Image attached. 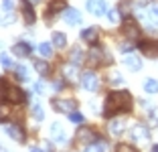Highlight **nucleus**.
I'll return each instance as SVG.
<instances>
[{
  "label": "nucleus",
  "mask_w": 158,
  "mask_h": 152,
  "mask_svg": "<svg viewBox=\"0 0 158 152\" xmlns=\"http://www.w3.org/2000/svg\"><path fill=\"white\" fill-rule=\"evenodd\" d=\"M132 106V95L130 91H112L106 97V106H103V116L112 118L118 112H128Z\"/></svg>",
  "instance_id": "f257e3e1"
},
{
  "label": "nucleus",
  "mask_w": 158,
  "mask_h": 152,
  "mask_svg": "<svg viewBox=\"0 0 158 152\" xmlns=\"http://www.w3.org/2000/svg\"><path fill=\"white\" fill-rule=\"evenodd\" d=\"M130 140H132V142H136V144H142V146L150 144V132H148V128L142 126V124L134 126V128L130 130Z\"/></svg>",
  "instance_id": "f03ea898"
},
{
  "label": "nucleus",
  "mask_w": 158,
  "mask_h": 152,
  "mask_svg": "<svg viewBox=\"0 0 158 152\" xmlns=\"http://www.w3.org/2000/svg\"><path fill=\"white\" fill-rule=\"evenodd\" d=\"M53 108H55L57 112H61V114H71V112H75L77 103H75L73 99H61V97H55V99H53Z\"/></svg>",
  "instance_id": "7ed1b4c3"
},
{
  "label": "nucleus",
  "mask_w": 158,
  "mask_h": 152,
  "mask_svg": "<svg viewBox=\"0 0 158 152\" xmlns=\"http://www.w3.org/2000/svg\"><path fill=\"white\" fill-rule=\"evenodd\" d=\"M81 85H83L87 91H98L99 89V81H98V77L91 73V71H85V73H81Z\"/></svg>",
  "instance_id": "20e7f679"
},
{
  "label": "nucleus",
  "mask_w": 158,
  "mask_h": 152,
  "mask_svg": "<svg viewBox=\"0 0 158 152\" xmlns=\"http://www.w3.org/2000/svg\"><path fill=\"white\" fill-rule=\"evenodd\" d=\"M98 140V136H95V132H93L91 128H81L77 132V142L81 144V146H89V144H93Z\"/></svg>",
  "instance_id": "39448f33"
},
{
  "label": "nucleus",
  "mask_w": 158,
  "mask_h": 152,
  "mask_svg": "<svg viewBox=\"0 0 158 152\" xmlns=\"http://www.w3.org/2000/svg\"><path fill=\"white\" fill-rule=\"evenodd\" d=\"M124 32H126L128 39H138L140 37V28H138V24H136L134 19H126L124 20Z\"/></svg>",
  "instance_id": "423d86ee"
},
{
  "label": "nucleus",
  "mask_w": 158,
  "mask_h": 152,
  "mask_svg": "<svg viewBox=\"0 0 158 152\" xmlns=\"http://www.w3.org/2000/svg\"><path fill=\"white\" fill-rule=\"evenodd\" d=\"M140 49H142V53H144L146 57H150V59L158 57V41H144V43H140Z\"/></svg>",
  "instance_id": "0eeeda50"
},
{
  "label": "nucleus",
  "mask_w": 158,
  "mask_h": 152,
  "mask_svg": "<svg viewBox=\"0 0 158 152\" xmlns=\"http://www.w3.org/2000/svg\"><path fill=\"white\" fill-rule=\"evenodd\" d=\"M87 10L91 14H95V16H102V14H106V2L103 0H87Z\"/></svg>",
  "instance_id": "6e6552de"
},
{
  "label": "nucleus",
  "mask_w": 158,
  "mask_h": 152,
  "mask_svg": "<svg viewBox=\"0 0 158 152\" xmlns=\"http://www.w3.org/2000/svg\"><path fill=\"white\" fill-rule=\"evenodd\" d=\"M61 10H65V0H51V4L47 6V20L53 19L57 12H61Z\"/></svg>",
  "instance_id": "1a4fd4ad"
},
{
  "label": "nucleus",
  "mask_w": 158,
  "mask_h": 152,
  "mask_svg": "<svg viewBox=\"0 0 158 152\" xmlns=\"http://www.w3.org/2000/svg\"><path fill=\"white\" fill-rule=\"evenodd\" d=\"M63 16H65V23L71 24V27L79 24V23H81V19H83V16H81V12H79V10H75V8H65V14H63Z\"/></svg>",
  "instance_id": "9d476101"
},
{
  "label": "nucleus",
  "mask_w": 158,
  "mask_h": 152,
  "mask_svg": "<svg viewBox=\"0 0 158 152\" xmlns=\"http://www.w3.org/2000/svg\"><path fill=\"white\" fill-rule=\"evenodd\" d=\"M6 97H8L12 103H23L24 101V91L19 87H8L6 89Z\"/></svg>",
  "instance_id": "9b49d317"
},
{
  "label": "nucleus",
  "mask_w": 158,
  "mask_h": 152,
  "mask_svg": "<svg viewBox=\"0 0 158 152\" xmlns=\"http://www.w3.org/2000/svg\"><path fill=\"white\" fill-rule=\"evenodd\" d=\"M51 140L53 142H65V130H63V126L59 122H55L51 126Z\"/></svg>",
  "instance_id": "f8f14e48"
},
{
  "label": "nucleus",
  "mask_w": 158,
  "mask_h": 152,
  "mask_svg": "<svg viewBox=\"0 0 158 152\" xmlns=\"http://www.w3.org/2000/svg\"><path fill=\"white\" fill-rule=\"evenodd\" d=\"M103 51L102 49H91L89 51V59H87V65L89 67H98L99 63H102V59H103Z\"/></svg>",
  "instance_id": "ddd939ff"
},
{
  "label": "nucleus",
  "mask_w": 158,
  "mask_h": 152,
  "mask_svg": "<svg viewBox=\"0 0 158 152\" xmlns=\"http://www.w3.org/2000/svg\"><path fill=\"white\" fill-rule=\"evenodd\" d=\"M6 134H8L12 140H16V142H24V132H23V128L16 126V124L8 126V128H6Z\"/></svg>",
  "instance_id": "4468645a"
},
{
  "label": "nucleus",
  "mask_w": 158,
  "mask_h": 152,
  "mask_svg": "<svg viewBox=\"0 0 158 152\" xmlns=\"http://www.w3.org/2000/svg\"><path fill=\"white\" fill-rule=\"evenodd\" d=\"M124 65H126L130 71H140V67H142V61H140L136 55H132V53H130V55L124 57Z\"/></svg>",
  "instance_id": "2eb2a0df"
},
{
  "label": "nucleus",
  "mask_w": 158,
  "mask_h": 152,
  "mask_svg": "<svg viewBox=\"0 0 158 152\" xmlns=\"http://www.w3.org/2000/svg\"><path fill=\"white\" fill-rule=\"evenodd\" d=\"M124 128H126V120H114L107 126V130H110L112 136H122V134H124Z\"/></svg>",
  "instance_id": "dca6fc26"
},
{
  "label": "nucleus",
  "mask_w": 158,
  "mask_h": 152,
  "mask_svg": "<svg viewBox=\"0 0 158 152\" xmlns=\"http://www.w3.org/2000/svg\"><path fill=\"white\" fill-rule=\"evenodd\" d=\"M81 39H83V41H87V43H95V41L99 39V28H98V27L85 28V31L81 32Z\"/></svg>",
  "instance_id": "f3484780"
},
{
  "label": "nucleus",
  "mask_w": 158,
  "mask_h": 152,
  "mask_svg": "<svg viewBox=\"0 0 158 152\" xmlns=\"http://www.w3.org/2000/svg\"><path fill=\"white\" fill-rule=\"evenodd\" d=\"M12 53L16 57H28L31 53H33V49H31V45H27V43H16L12 49Z\"/></svg>",
  "instance_id": "a211bd4d"
},
{
  "label": "nucleus",
  "mask_w": 158,
  "mask_h": 152,
  "mask_svg": "<svg viewBox=\"0 0 158 152\" xmlns=\"http://www.w3.org/2000/svg\"><path fill=\"white\" fill-rule=\"evenodd\" d=\"M23 16H24V20H27L28 24H33L35 19H37V16H35V10L31 8V2H28V0L23 2Z\"/></svg>",
  "instance_id": "6ab92c4d"
},
{
  "label": "nucleus",
  "mask_w": 158,
  "mask_h": 152,
  "mask_svg": "<svg viewBox=\"0 0 158 152\" xmlns=\"http://www.w3.org/2000/svg\"><path fill=\"white\" fill-rule=\"evenodd\" d=\"M33 65H35V69L39 71V75H43V77H45V75H49V71H51V67H49L45 61H41V59L33 61Z\"/></svg>",
  "instance_id": "aec40b11"
},
{
  "label": "nucleus",
  "mask_w": 158,
  "mask_h": 152,
  "mask_svg": "<svg viewBox=\"0 0 158 152\" xmlns=\"http://www.w3.org/2000/svg\"><path fill=\"white\" fill-rule=\"evenodd\" d=\"M144 19H148V23H152L154 27H158V6H152V8L146 12Z\"/></svg>",
  "instance_id": "412c9836"
},
{
  "label": "nucleus",
  "mask_w": 158,
  "mask_h": 152,
  "mask_svg": "<svg viewBox=\"0 0 158 152\" xmlns=\"http://www.w3.org/2000/svg\"><path fill=\"white\" fill-rule=\"evenodd\" d=\"M63 73H65V77L75 79V77H77V65H75V63L65 65V67H63Z\"/></svg>",
  "instance_id": "4be33fe9"
},
{
  "label": "nucleus",
  "mask_w": 158,
  "mask_h": 152,
  "mask_svg": "<svg viewBox=\"0 0 158 152\" xmlns=\"http://www.w3.org/2000/svg\"><path fill=\"white\" fill-rule=\"evenodd\" d=\"M144 89L148 93H156L158 91V81H156V79H152V77L146 79V81H144Z\"/></svg>",
  "instance_id": "5701e85b"
},
{
  "label": "nucleus",
  "mask_w": 158,
  "mask_h": 152,
  "mask_svg": "<svg viewBox=\"0 0 158 152\" xmlns=\"http://www.w3.org/2000/svg\"><path fill=\"white\" fill-rule=\"evenodd\" d=\"M81 59H83V51H81V47H75V49L71 51V61H73L75 65H79Z\"/></svg>",
  "instance_id": "b1692460"
},
{
  "label": "nucleus",
  "mask_w": 158,
  "mask_h": 152,
  "mask_svg": "<svg viewBox=\"0 0 158 152\" xmlns=\"http://www.w3.org/2000/svg\"><path fill=\"white\" fill-rule=\"evenodd\" d=\"M65 43H67V39L63 32H53V45L55 47H65Z\"/></svg>",
  "instance_id": "393cba45"
},
{
  "label": "nucleus",
  "mask_w": 158,
  "mask_h": 152,
  "mask_svg": "<svg viewBox=\"0 0 158 152\" xmlns=\"http://www.w3.org/2000/svg\"><path fill=\"white\" fill-rule=\"evenodd\" d=\"M39 53H41L43 57H51L53 55V47L49 45V43H41V45H39Z\"/></svg>",
  "instance_id": "a878e982"
},
{
  "label": "nucleus",
  "mask_w": 158,
  "mask_h": 152,
  "mask_svg": "<svg viewBox=\"0 0 158 152\" xmlns=\"http://www.w3.org/2000/svg\"><path fill=\"white\" fill-rule=\"evenodd\" d=\"M103 150H106V144L103 142H93L85 148V152H103Z\"/></svg>",
  "instance_id": "bb28decb"
},
{
  "label": "nucleus",
  "mask_w": 158,
  "mask_h": 152,
  "mask_svg": "<svg viewBox=\"0 0 158 152\" xmlns=\"http://www.w3.org/2000/svg\"><path fill=\"white\" fill-rule=\"evenodd\" d=\"M8 116H10V110H8V106H4V103H0V124L8 120Z\"/></svg>",
  "instance_id": "cd10ccee"
},
{
  "label": "nucleus",
  "mask_w": 158,
  "mask_h": 152,
  "mask_svg": "<svg viewBox=\"0 0 158 152\" xmlns=\"http://www.w3.org/2000/svg\"><path fill=\"white\" fill-rule=\"evenodd\" d=\"M107 19H110V23L118 24V23H120V10H118V8L110 10V16H107Z\"/></svg>",
  "instance_id": "c85d7f7f"
},
{
  "label": "nucleus",
  "mask_w": 158,
  "mask_h": 152,
  "mask_svg": "<svg viewBox=\"0 0 158 152\" xmlns=\"http://www.w3.org/2000/svg\"><path fill=\"white\" fill-rule=\"evenodd\" d=\"M14 75L19 79H27V69H24V65H16V69H14Z\"/></svg>",
  "instance_id": "c756f323"
},
{
  "label": "nucleus",
  "mask_w": 158,
  "mask_h": 152,
  "mask_svg": "<svg viewBox=\"0 0 158 152\" xmlns=\"http://www.w3.org/2000/svg\"><path fill=\"white\" fill-rule=\"evenodd\" d=\"M116 152H138L134 146H130V144H118Z\"/></svg>",
  "instance_id": "7c9ffc66"
},
{
  "label": "nucleus",
  "mask_w": 158,
  "mask_h": 152,
  "mask_svg": "<svg viewBox=\"0 0 158 152\" xmlns=\"http://www.w3.org/2000/svg\"><path fill=\"white\" fill-rule=\"evenodd\" d=\"M69 120L75 122V124H81V122H83V116L77 114V112H71V114H69Z\"/></svg>",
  "instance_id": "2f4dec72"
},
{
  "label": "nucleus",
  "mask_w": 158,
  "mask_h": 152,
  "mask_svg": "<svg viewBox=\"0 0 158 152\" xmlns=\"http://www.w3.org/2000/svg\"><path fill=\"white\" fill-rule=\"evenodd\" d=\"M110 81H112L114 85H118V83H122V75L118 73V71H112V73H110Z\"/></svg>",
  "instance_id": "473e14b6"
},
{
  "label": "nucleus",
  "mask_w": 158,
  "mask_h": 152,
  "mask_svg": "<svg viewBox=\"0 0 158 152\" xmlns=\"http://www.w3.org/2000/svg\"><path fill=\"white\" fill-rule=\"evenodd\" d=\"M0 63H2V67H6V69L12 67V61H10L8 55H0Z\"/></svg>",
  "instance_id": "72a5a7b5"
},
{
  "label": "nucleus",
  "mask_w": 158,
  "mask_h": 152,
  "mask_svg": "<svg viewBox=\"0 0 158 152\" xmlns=\"http://www.w3.org/2000/svg\"><path fill=\"white\" fill-rule=\"evenodd\" d=\"M33 114H35V118H37L39 122L43 120V118H45V114H43V110H41V106H37V103H35V108H33Z\"/></svg>",
  "instance_id": "f704fd0d"
},
{
  "label": "nucleus",
  "mask_w": 158,
  "mask_h": 152,
  "mask_svg": "<svg viewBox=\"0 0 158 152\" xmlns=\"http://www.w3.org/2000/svg\"><path fill=\"white\" fill-rule=\"evenodd\" d=\"M14 6V0H2V8L4 10H12Z\"/></svg>",
  "instance_id": "c9c22d12"
},
{
  "label": "nucleus",
  "mask_w": 158,
  "mask_h": 152,
  "mask_svg": "<svg viewBox=\"0 0 158 152\" xmlns=\"http://www.w3.org/2000/svg\"><path fill=\"white\" fill-rule=\"evenodd\" d=\"M6 89H8V85H6V79H0V97H2V93L6 95Z\"/></svg>",
  "instance_id": "e433bc0d"
},
{
  "label": "nucleus",
  "mask_w": 158,
  "mask_h": 152,
  "mask_svg": "<svg viewBox=\"0 0 158 152\" xmlns=\"http://www.w3.org/2000/svg\"><path fill=\"white\" fill-rule=\"evenodd\" d=\"M150 122H152V124H158V110L152 112V120H150Z\"/></svg>",
  "instance_id": "4c0bfd02"
},
{
  "label": "nucleus",
  "mask_w": 158,
  "mask_h": 152,
  "mask_svg": "<svg viewBox=\"0 0 158 152\" xmlns=\"http://www.w3.org/2000/svg\"><path fill=\"white\" fill-rule=\"evenodd\" d=\"M122 51H124V53H128V51H130V53H132V45H122Z\"/></svg>",
  "instance_id": "58836bf2"
},
{
  "label": "nucleus",
  "mask_w": 158,
  "mask_h": 152,
  "mask_svg": "<svg viewBox=\"0 0 158 152\" xmlns=\"http://www.w3.org/2000/svg\"><path fill=\"white\" fill-rule=\"evenodd\" d=\"M31 152H43L41 148H31Z\"/></svg>",
  "instance_id": "ea45409f"
},
{
  "label": "nucleus",
  "mask_w": 158,
  "mask_h": 152,
  "mask_svg": "<svg viewBox=\"0 0 158 152\" xmlns=\"http://www.w3.org/2000/svg\"><path fill=\"white\" fill-rule=\"evenodd\" d=\"M150 152H158V146H152V150H150Z\"/></svg>",
  "instance_id": "a19ab883"
},
{
  "label": "nucleus",
  "mask_w": 158,
  "mask_h": 152,
  "mask_svg": "<svg viewBox=\"0 0 158 152\" xmlns=\"http://www.w3.org/2000/svg\"><path fill=\"white\" fill-rule=\"evenodd\" d=\"M28 2H33V4H37V2H41V0H28Z\"/></svg>",
  "instance_id": "79ce46f5"
},
{
  "label": "nucleus",
  "mask_w": 158,
  "mask_h": 152,
  "mask_svg": "<svg viewBox=\"0 0 158 152\" xmlns=\"http://www.w3.org/2000/svg\"><path fill=\"white\" fill-rule=\"evenodd\" d=\"M142 2H152V0H142Z\"/></svg>",
  "instance_id": "37998d69"
}]
</instances>
